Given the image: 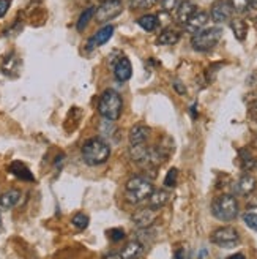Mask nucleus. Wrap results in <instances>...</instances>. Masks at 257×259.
<instances>
[{"label":"nucleus","instance_id":"nucleus-1","mask_svg":"<svg viewBox=\"0 0 257 259\" xmlns=\"http://www.w3.org/2000/svg\"><path fill=\"white\" fill-rule=\"evenodd\" d=\"M82 160L88 166H98L106 163L111 157V146L105 139L101 138H92L84 142V146L81 149Z\"/></svg>","mask_w":257,"mask_h":259},{"label":"nucleus","instance_id":"nucleus-2","mask_svg":"<svg viewBox=\"0 0 257 259\" xmlns=\"http://www.w3.org/2000/svg\"><path fill=\"white\" fill-rule=\"evenodd\" d=\"M123 111V100L119 92H115L114 89H106L101 94L98 101V112L105 120L115 122L120 119Z\"/></svg>","mask_w":257,"mask_h":259},{"label":"nucleus","instance_id":"nucleus-3","mask_svg":"<svg viewBox=\"0 0 257 259\" xmlns=\"http://www.w3.org/2000/svg\"><path fill=\"white\" fill-rule=\"evenodd\" d=\"M153 184L147 177L142 176H134L126 182L125 187V199L130 204H139L145 199H148V196L151 194Z\"/></svg>","mask_w":257,"mask_h":259},{"label":"nucleus","instance_id":"nucleus-4","mask_svg":"<svg viewBox=\"0 0 257 259\" xmlns=\"http://www.w3.org/2000/svg\"><path fill=\"white\" fill-rule=\"evenodd\" d=\"M212 213L220 222H232L238 215V202L234 194H221L212 202Z\"/></svg>","mask_w":257,"mask_h":259},{"label":"nucleus","instance_id":"nucleus-5","mask_svg":"<svg viewBox=\"0 0 257 259\" xmlns=\"http://www.w3.org/2000/svg\"><path fill=\"white\" fill-rule=\"evenodd\" d=\"M223 38V29L220 27H210V29H203L197 33H194L191 40V46L197 53H209L212 51L220 40Z\"/></svg>","mask_w":257,"mask_h":259},{"label":"nucleus","instance_id":"nucleus-6","mask_svg":"<svg viewBox=\"0 0 257 259\" xmlns=\"http://www.w3.org/2000/svg\"><path fill=\"white\" fill-rule=\"evenodd\" d=\"M210 240L216 245V247L230 250V248H235L240 243V236H238L237 229L230 228V226H224V228L215 229Z\"/></svg>","mask_w":257,"mask_h":259},{"label":"nucleus","instance_id":"nucleus-7","mask_svg":"<svg viewBox=\"0 0 257 259\" xmlns=\"http://www.w3.org/2000/svg\"><path fill=\"white\" fill-rule=\"evenodd\" d=\"M123 11L122 0H112V2H105L98 10H95V21L98 24H106L115 18H119Z\"/></svg>","mask_w":257,"mask_h":259},{"label":"nucleus","instance_id":"nucleus-8","mask_svg":"<svg viewBox=\"0 0 257 259\" xmlns=\"http://www.w3.org/2000/svg\"><path fill=\"white\" fill-rule=\"evenodd\" d=\"M232 7L227 2V0H216L212 7V11H210V16L212 19L216 22V24H224L227 21H230L232 18Z\"/></svg>","mask_w":257,"mask_h":259},{"label":"nucleus","instance_id":"nucleus-9","mask_svg":"<svg viewBox=\"0 0 257 259\" xmlns=\"http://www.w3.org/2000/svg\"><path fill=\"white\" fill-rule=\"evenodd\" d=\"M157 220V210H153L151 207H142L133 213V223L139 229H148Z\"/></svg>","mask_w":257,"mask_h":259},{"label":"nucleus","instance_id":"nucleus-10","mask_svg":"<svg viewBox=\"0 0 257 259\" xmlns=\"http://www.w3.org/2000/svg\"><path fill=\"white\" fill-rule=\"evenodd\" d=\"M114 76L120 82H126L128 79H131L133 67H131V60L126 56H120L117 62L114 63Z\"/></svg>","mask_w":257,"mask_h":259},{"label":"nucleus","instance_id":"nucleus-11","mask_svg":"<svg viewBox=\"0 0 257 259\" xmlns=\"http://www.w3.org/2000/svg\"><path fill=\"white\" fill-rule=\"evenodd\" d=\"M114 25H111V24H108V25H105V27H101L92 38L88 40V43H87V49L88 51H92V49H95V48H99V46H102V45H106L109 40H111V36L114 35Z\"/></svg>","mask_w":257,"mask_h":259},{"label":"nucleus","instance_id":"nucleus-12","mask_svg":"<svg viewBox=\"0 0 257 259\" xmlns=\"http://www.w3.org/2000/svg\"><path fill=\"white\" fill-rule=\"evenodd\" d=\"M257 187V180L251 174H243L234 185V191L240 196H249Z\"/></svg>","mask_w":257,"mask_h":259},{"label":"nucleus","instance_id":"nucleus-13","mask_svg":"<svg viewBox=\"0 0 257 259\" xmlns=\"http://www.w3.org/2000/svg\"><path fill=\"white\" fill-rule=\"evenodd\" d=\"M207 22H209V15H207V13L197 10L194 15L189 18V21L185 24V29L189 33H197V32L202 30V27L207 25Z\"/></svg>","mask_w":257,"mask_h":259},{"label":"nucleus","instance_id":"nucleus-14","mask_svg":"<svg viewBox=\"0 0 257 259\" xmlns=\"http://www.w3.org/2000/svg\"><path fill=\"white\" fill-rule=\"evenodd\" d=\"M196 11H197L196 4H192L191 0H183V2L178 5V8L175 10V21L178 24H183L185 25L189 21V18L194 15Z\"/></svg>","mask_w":257,"mask_h":259},{"label":"nucleus","instance_id":"nucleus-15","mask_svg":"<svg viewBox=\"0 0 257 259\" xmlns=\"http://www.w3.org/2000/svg\"><path fill=\"white\" fill-rule=\"evenodd\" d=\"M21 68V60L15 53H10L8 56H5V59L2 60V73L5 76L10 77H16Z\"/></svg>","mask_w":257,"mask_h":259},{"label":"nucleus","instance_id":"nucleus-16","mask_svg":"<svg viewBox=\"0 0 257 259\" xmlns=\"http://www.w3.org/2000/svg\"><path fill=\"white\" fill-rule=\"evenodd\" d=\"M150 136V128L145 125H134L130 130V135H128V139H130V146H137V144H145V141Z\"/></svg>","mask_w":257,"mask_h":259},{"label":"nucleus","instance_id":"nucleus-17","mask_svg":"<svg viewBox=\"0 0 257 259\" xmlns=\"http://www.w3.org/2000/svg\"><path fill=\"white\" fill-rule=\"evenodd\" d=\"M8 169H10V172L13 176L18 177L19 180H24V182H35V176L30 172V169L22 161H13Z\"/></svg>","mask_w":257,"mask_h":259},{"label":"nucleus","instance_id":"nucleus-18","mask_svg":"<svg viewBox=\"0 0 257 259\" xmlns=\"http://www.w3.org/2000/svg\"><path fill=\"white\" fill-rule=\"evenodd\" d=\"M171 199V193L168 190H153L151 194L148 196V207H151L153 210H158L161 207H164Z\"/></svg>","mask_w":257,"mask_h":259},{"label":"nucleus","instance_id":"nucleus-19","mask_svg":"<svg viewBox=\"0 0 257 259\" xmlns=\"http://www.w3.org/2000/svg\"><path fill=\"white\" fill-rule=\"evenodd\" d=\"M21 199V191L16 188H11L0 194V210H10L13 209Z\"/></svg>","mask_w":257,"mask_h":259},{"label":"nucleus","instance_id":"nucleus-20","mask_svg":"<svg viewBox=\"0 0 257 259\" xmlns=\"http://www.w3.org/2000/svg\"><path fill=\"white\" fill-rule=\"evenodd\" d=\"M144 253V245L139 240H133L128 242L125 247L120 251V257L122 259H139Z\"/></svg>","mask_w":257,"mask_h":259},{"label":"nucleus","instance_id":"nucleus-21","mask_svg":"<svg viewBox=\"0 0 257 259\" xmlns=\"http://www.w3.org/2000/svg\"><path fill=\"white\" fill-rule=\"evenodd\" d=\"M130 157L139 164H148V147L145 144H137L130 147Z\"/></svg>","mask_w":257,"mask_h":259},{"label":"nucleus","instance_id":"nucleus-22","mask_svg":"<svg viewBox=\"0 0 257 259\" xmlns=\"http://www.w3.org/2000/svg\"><path fill=\"white\" fill-rule=\"evenodd\" d=\"M230 29H232V32H234V35L238 41H243L248 35V24L240 18L230 19Z\"/></svg>","mask_w":257,"mask_h":259},{"label":"nucleus","instance_id":"nucleus-23","mask_svg":"<svg viewBox=\"0 0 257 259\" xmlns=\"http://www.w3.org/2000/svg\"><path fill=\"white\" fill-rule=\"evenodd\" d=\"M137 24L142 27L145 32H153L155 29H158L160 27V18H158V15H144V16H140L139 19H137Z\"/></svg>","mask_w":257,"mask_h":259},{"label":"nucleus","instance_id":"nucleus-24","mask_svg":"<svg viewBox=\"0 0 257 259\" xmlns=\"http://www.w3.org/2000/svg\"><path fill=\"white\" fill-rule=\"evenodd\" d=\"M180 40V33L175 32L174 29H166L160 33L158 36V45H166V46H169V45H175L177 41Z\"/></svg>","mask_w":257,"mask_h":259},{"label":"nucleus","instance_id":"nucleus-25","mask_svg":"<svg viewBox=\"0 0 257 259\" xmlns=\"http://www.w3.org/2000/svg\"><path fill=\"white\" fill-rule=\"evenodd\" d=\"M93 16H95V8L93 7H90V8H87L85 11H82V15L79 16V19H78V24H76V27H78V30L79 32H82L87 25H88V22L93 19Z\"/></svg>","mask_w":257,"mask_h":259},{"label":"nucleus","instance_id":"nucleus-26","mask_svg":"<svg viewBox=\"0 0 257 259\" xmlns=\"http://www.w3.org/2000/svg\"><path fill=\"white\" fill-rule=\"evenodd\" d=\"M240 160H241V166L245 167L246 171L254 169V167L257 166L255 158L252 157L251 152H249L248 149H241V150H240Z\"/></svg>","mask_w":257,"mask_h":259},{"label":"nucleus","instance_id":"nucleus-27","mask_svg":"<svg viewBox=\"0 0 257 259\" xmlns=\"http://www.w3.org/2000/svg\"><path fill=\"white\" fill-rule=\"evenodd\" d=\"M157 4V0H130V8L134 11L148 10Z\"/></svg>","mask_w":257,"mask_h":259},{"label":"nucleus","instance_id":"nucleus-28","mask_svg":"<svg viewBox=\"0 0 257 259\" xmlns=\"http://www.w3.org/2000/svg\"><path fill=\"white\" fill-rule=\"evenodd\" d=\"M71 223H73V226H76L78 229H81V231H82V229H85V228L88 226L90 220H88V217H87L85 213L79 212V213H76V215L73 217Z\"/></svg>","mask_w":257,"mask_h":259},{"label":"nucleus","instance_id":"nucleus-29","mask_svg":"<svg viewBox=\"0 0 257 259\" xmlns=\"http://www.w3.org/2000/svg\"><path fill=\"white\" fill-rule=\"evenodd\" d=\"M177 179H178V171H177V167H172V169H169L168 174H166L164 185L168 188H174L177 185Z\"/></svg>","mask_w":257,"mask_h":259},{"label":"nucleus","instance_id":"nucleus-30","mask_svg":"<svg viewBox=\"0 0 257 259\" xmlns=\"http://www.w3.org/2000/svg\"><path fill=\"white\" fill-rule=\"evenodd\" d=\"M229 4L232 7V10H235L238 13H243L249 8V0H229Z\"/></svg>","mask_w":257,"mask_h":259},{"label":"nucleus","instance_id":"nucleus-31","mask_svg":"<svg viewBox=\"0 0 257 259\" xmlns=\"http://www.w3.org/2000/svg\"><path fill=\"white\" fill-rule=\"evenodd\" d=\"M182 2H183V0H163L161 8L166 13H172V11H175L178 8V5L182 4Z\"/></svg>","mask_w":257,"mask_h":259},{"label":"nucleus","instance_id":"nucleus-32","mask_svg":"<svg viewBox=\"0 0 257 259\" xmlns=\"http://www.w3.org/2000/svg\"><path fill=\"white\" fill-rule=\"evenodd\" d=\"M243 222H245V225L254 231H257V213L254 212H248L243 215Z\"/></svg>","mask_w":257,"mask_h":259},{"label":"nucleus","instance_id":"nucleus-33","mask_svg":"<svg viewBox=\"0 0 257 259\" xmlns=\"http://www.w3.org/2000/svg\"><path fill=\"white\" fill-rule=\"evenodd\" d=\"M125 231L120 229V228H114V229H109L108 231V237L112 240V242H120L122 239H125Z\"/></svg>","mask_w":257,"mask_h":259},{"label":"nucleus","instance_id":"nucleus-34","mask_svg":"<svg viewBox=\"0 0 257 259\" xmlns=\"http://www.w3.org/2000/svg\"><path fill=\"white\" fill-rule=\"evenodd\" d=\"M8 10H10V0H0V19L7 15Z\"/></svg>","mask_w":257,"mask_h":259},{"label":"nucleus","instance_id":"nucleus-35","mask_svg":"<svg viewBox=\"0 0 257 259\" xmlns=\"http://www.w3.org/2000/svg\"><path fill=\"white\" fill-rule=\"evenodd\" d=\"M174 89L177 90V92H178L180 95H185V94H186V87L182 84V81H180V79H175V81H174Z\"/></svg>","mask_w":257,"mask_h":259},{"label":"nucleus","instance_id":"nucleus-36","mask_svg":"<svg viewBox=\"0 0 257 259\" xmlns=\"http://www.w3.org/2000/svg\"><path fill=\"white\" fill-rule=\"evenodd\" d=\"M174 259H185V250H183V248H178V250L175 251Z\"/></svg>","mask_w":257,"mask_h":259},{"label":"nucleus","instance_id":"nucleus-37","mask_svg":"<svg viewBox=\"0 0 257 259\" xmlns=\"http://www.w3.org/2000/svg\"><path fill=\"white\" fill-rule=\"evenodd\" d=\"M105 259H122L120 257V253H115V251H111L105 256Z\"/></svg>","mask_w":257,"mask_h":259},{"label":"nucleus","instance_id":"nucleus-38","mask_svg":"<svg viewBox=\"0 0 257 259\" xmlns=\"http://www.w3.org/2000/svg\"><path fill=\"white\" fill-rule=\"evenodd\" d=\"M227 259H246L245 254H241V253H237V254H232V256H229Z\"/></svg>","mask_w":257,"mask_h":259},{"label":"nucleus","instance_id":"nucleus-39","mask_svg":"<svg viewBox=\"0 0 257 259\" xmlns=\"http://www.w3.org/2000/svg\"><path fill=\"white\" fill-rule=\"evenodd\" d=\"M249 8L257 11V0H249Z\"/></svg>","mask_w":257,"mask_h":259},{"label":"nucleus","instance_id":"nucleus-40","mask_svg":"<svg viewBox=\"0 0 257 259\" xmlns=\"http://www.w3.org/2000/svg\"><path fill=\"white\" fill-rule=\"evenodd\" d=\"M101 2L105 4V2H112V0H101Z\"/></svg>","mask_w":257,"mask_h":259},{"label":"nucleus","instance_id":"nucleus-41","mask_svg":"<svg viewBox=\"0 0 257 259\" xmlns=\"http://www.w3.org/2000/svg\"><path fill=\"white\" fill-rule=\"evenodd\" d=\"M0 228H2V217H0Z\"/></svg>","mask_w":257,"mask_h":259}]
</instances>
